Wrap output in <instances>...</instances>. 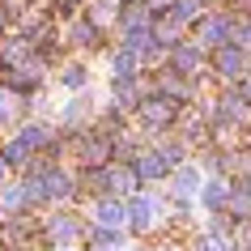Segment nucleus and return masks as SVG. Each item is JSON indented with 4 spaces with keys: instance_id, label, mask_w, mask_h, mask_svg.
Listing matches in <instances>:
<instances>
[{
    "instance_id": "nucleus-1",
    "label": "nucleus",
    "mask_w": 251,
    "mask_h": 251,
    "mask_svg": "<svg viewBox=\"0 0 251 251\" xmlns=\"http://www.w3.org/2000/svg\"><path fill=\"white\" fill-rule=\"evenodd\" d=\"M132 226L136 230H149V226L158 222V200H149V196H141V200H132Z\"/></svg>"
},
{
    "instance_id": "nucleus-2",
    "label": "nucleus",
    "mask_w": 251,
    "mask_h": 251,
    "mask_svg": "<svg viewBox=\"0 0 251 251\" xmlns=\"http://www.w3.org/2000/svg\"><path fill=\"white\" fill-rule=\"evenodd\" d=\"M64 192H68V179L60 171H47L39 183L30 187V196H64Z\"/></svg>"
},
{
    "instance_id": "nucleus-3",
    "label": "nucleus",
    "mask_w": 251,
    "mask_h": 251,
    "mask_svg": "<svg viewBox=\"0 0 251 251\" xmlns=\"http://www.w3.org/2000/svg\"><path fill=\"white\" fill-rule=\"evenodd\" d=\"M43 136H47L43 128H26V132L17 136V145H9V158H13V162H22V158L30 153V149H39V145H43Z\"/></svg>"
},
{
    "instance_id": "nucleus-4",
    "label": "nucleus",
    "mask_w": 251,
    "mask_h": 251,
    "mask_svg": "<svg viewBox=\"0 0 251 251\" xmlns=\"http://www.w3.org/2000/svg\"><path fill=\"white\" fill-rule=\"evenodd\" d=\"M175 187H179V196H192V192L200 187V171L196 166H183V171L175 175Z\"/></svg>"
},
{
    "instance_id": "nucleus-5",
    "label": "nucleus",
    "mask_w": 251,
    "mask_h": 251,
    "mask_svg": "<svg viewBox=\"0 0 251 251\" xmlns=\"http://www.w3.org/2000/svg\"><path fill=\"white\" fill-rule=\"evenodd\" d=\"M124 217H128V209H124L119 200H106V204H98V222H102V226H119Z\"/></svg>"
},
{
    "instance_id": "nucleus-6",
    "label": "nucleus",
    "mask_w": 251,
    "mask_h": 251,
    "mask_svg": "<svg viewBox=\"0 0 251 251\" xmlns=\"http://www.w3.org/2000/svg\"><path fill=\"white\" fill-rule=\"evenodd\" d=\"M111 68H115V77H132V68H136V55H132V47H124V51L111 60Z\"/></svg>"
},
{
    "instance_id": "nucleus-7",
    "label": "nucleus",
    "mask_w": 251,
    "mask_h": 251,
    "mask_svg": "<svg viewBox=\"0 0 251 251\" xmlns=\"http://www.w3.org/2000/svg\"><path fill=\"white\" fill-rule=\"evenodd\" d=\"M217 60H222L226 77H238V73H243V55H238V51H230V47H226V51L217 55Z\"/></svg>"
},
{
    "instance_id": "nucleus-8",
    "label": "nucleus",
    "mask_w": 251,
    "mask_h": 251,
    "mask_svg": "<svg viewBox=\"0 0 251 251\" xmlns=\"http://www.w3.org/2000/svg\"><path fill=\"white\" fill-rule=\"evenodd\" d=\"M226 34H230V22H209L204 26V39L209 43H226Z\"/></svg>"
},
{
    "instance_id": "nucleus-9",
    "label": "nucleus",
    "mask_w": 251,
    "mask_h": 251,
    "mask_svg": "<svg viewBox=\"0 0 251 251\" xmlns=\"http://www.w3.org/2000/svg\"><path fill=\"white\" fill-rule=\"evenodd\" d=\"M222 200H226V187L222 183H209V187H204V204H209V209H222Z\"/></svg>"
},
{
    "instance_id": "nucleus-10",
    "label": "nucleus",
    "mask_w": 251,
    "mask_h": 251,
    "mask_svg": "<svg viewBox=\"0 0 251 251\" xmlns=\"http://www.w3.org/2000/svg\"><path fill=\"white\" fill-rule=\"evenodd\" d=\"M141 171H145L149 179H158V175H162V158H158V153H149V158L141 162Z\"/></svg>"
},
{
    "instance_id": "nucleus-11",
    "label": "nucleus",
    "mask_w": 251,
    "mask_h": 251,
    "mask_svg": "<svg viewBox=\"0 0 251 251\" xmlns=\"http://www.w3.org/2000/svg\"><path fill=\"white\" fill-rule=\"evenodd\" d=\"M13 111H17V98H13V94H0V124L13 115Z\"/></svg>"
},
{
    "instance_id": "nucleus-12",
    "label": "nucleus",
    "mask_w": 251,
    "mask_h": 251,
    "mask_svg": "<svg viewBox=\"0 0 251 251\" xmlns=\"http://www.w3.org/2000/svg\"><path fill=\"white\" fill-rule=\"evenodd\" d=\"M64 85H68V90L85 85V68H68V73H64Z\"/></svg>"
},
{
    "instance_id": "nucleus-13",
    "label": "nucleus",
    "mask_w": 251,
    "mask_h": 251,
    "mask_svg": "<svg viewBox=\"0 0 251 251\" xmlns=\"http://www.w3.org/2000/svg\"><path fill=\"white\" fill-rule=\"evenodd\" d=\"M192 13H196V0H179V4H175V17H179V22H187Z\"/></svg>"
},
{
    "instance_id": "nucleus-14",
    "label": "nucleus",
    "mask_w": 251,
    "mask_h": 251,
    "mask_svg": "<svg viewBox=\"0 0 251 251\" xmlns=\"http://www.w3.org/2000/svg\"><path fill=\"white\" fill-rule=\"evenodd\" d=\"M85 106H90V102H85V98H77V102L64 111V119H81V115H85Z\"/></svg>"
},
{
    "instance_id": "nucleus-15",
    "label": "nucleus",
    "mask_w": 251,
    "mask_h": 251,
    "mask_svg": "<svg viewBox=\"0 0 251 251\" xmlns=\"http://www.w3.org/2000/svg\"><path fill=\"white\" fill-rule=\"evenodd\" d=\"M22 200H26V192H17V187H13V192H4V209H17Z\"/></svg>"
},
{
    "instance_id": "nucleus-16",
    "label": "nucleus",
    "mask_w": 251,
    "mask_h": 251,
    "mask_svg": "<svg viewBox=\"0 0 251 251\" xmlns=\"http://www.w3.org/2000/svg\"><path fill=\"white\" fill-rule=\"evenodd\" d=\"M230 209H234V213H247V192H243V187L234 192V200H230Z\"/></svg>"
},
{
    "instance_id": "nucleus-17",
    "label": "nucleus",
    "mask_w": 251,
    "mask_h": 251,
    "mask_svg": "<svg viewBox=\"0 0 251 251\" xmlns=\"http://www.w3.org/2000/svg\"><path fill=\"white\" fill-rule=\"evenodd\" d=\"M111 187H115V192H124V187H128V175H124V171H111Z\"/></svg>"
},
{
    "instance_id": "nucleus-18",
    "label": "nucleus",
    "mask_w": 251,
    "mask_h": 251,
    "mask_svg": "<svg viewBox=\"0 0 251 251\" xmlns=\"http://www.w3.org/2000/svg\"><path fill=\"white\" fill-rule=\"evenodd\" d=\"M204 251H230V243L226 238H204Z\"/></svg>"
},
{
    "instance_id": "nucleus-19",
    "label": "nucleus",
    "mask_w": 251,
    "mask_h": 251,
    "mask_svg": "<svg viewBox=\"0 0 251 251\" xmlns=\"http://www.w3.org/2000/svg\"><path fill=\"white\" fill-rule=\"evenodd\" d=\"M179 68H196V51H179Z\"/></svg>"
}]
</instances>
